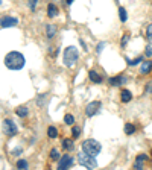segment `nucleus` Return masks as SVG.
Segmentation results:
<instances>
[{
    "instance_id": "nucleus-1",
    "label": "nucleus",
    "mask_w": 152,
    "mask_h": 170,
    "mask_svg": "<svg viewBox=\"0 0 152 170\" xmlns=\"http://www.w3.org/2000/svg\"><path fill=\"white\" fill-rule=\"evenodd\" d=\"M3 62L9 70H20L24 66V56L20 52H9L5 55Z\"/></svg>"
},
{
    "instance_id": "nucleus-2",
    "label": "nucleus",
    "mask_w": 152,
    "mask_h": 170,
    "mask_svg": "<svg viewBox=\"0 0 152 170\" xmlns=\"http://www.w3.org/2000/svg\"><path fill=\"white\" fill-rule=\"evenodd\" d=\"M78 163L84 166V167H87V169H96L97 167V161L94 159L93 155H90V153H87L85 150H82L79 152V155H78Z\"/></svg>"
},
{
    "instance_id": "nucleus-3",
    "label": "nucleus",
    "mask_w": 152,
    "mask_h": 170,
    "mask_svg": "<svg viewBox=\"0 0 152 170\" xmlns=\"http://www.w3.org/2000/svg\"><path fill=\"white\" fill-rule=\"evenodd\" d=\"M76 61H78V49L73 46H69L64 50V66L73 67L76 64Z\"/></svg>"
},
{
    "instance_id": "nucleus-4",
    "label": "nucleus",
    "mask_w": 152,
    "mask_h": 170,
    "mask_svg": "<svg viewBox=\"0 0 152 170\" xmlns=\"http://www.w3.org/2000/svg\"><path fill=\"white\" fill-rule=\"evenodd\" d=\"M82 149L87 152V153H90V155H97L99 152H101V149H102V146L99 144V141H96V140H85L84 143H82Z\"/></svg>"
},
{
    "instance_id": "nucleus-5",
    "label": "nucleus",
    "mask_w": 152,
    "mask_h": 170,
    "mask_svg": "<svg viewBox=\"0 0 152 170\" xmlns=\"http://www.w3.org/2000/svg\"><path fill=\"white\" fill-rule=\"evenodd\" d=\"M3 132L9 137L15 135V134L18 132V131H17V126H15V123L12 122L11 119H5V120H3Z\"/></svg>"
},
{
    "instance_id": "nucleus-6",
    "label": "nucleus",
    "mask_w": 152,
    "mask_h": 170,
    "mask_svg": "<svg viewBox=\"0 0 152 170\" xmlns=\"http://www.w3.org/2000/svg\"><path fill=\"white\" fill-rule=\"evenodd\" d=\"M99 109H101V102H99V100H94V102L87 105V108H85V114H87V117H93Z\"/></svg>"
},
{
    "instance_id": "nucleus-7",
    "label": "nucleus",
    "mask_w": 152,
    "mask_h": 170,
    "mask_svg": "<svg viewBox=\"0 0 152 170\" xmlns=\"http://www.w3.org/2000/svg\"><path fill=\"white\" fill-rule=\"evenodd\" d=\"M71 164H73V158L69 157V155H64L62 158H59L58 169L59 170H64V169H67V167H70Z\"/></svg>"
},
{
    "instance_id": "nucleus-8",
    "label": "nucleus",
    "mask_w": 152,
    "mask_h": 170,
    "mask_svg": "<svg viewBox=\"0 0 152 170\" xmlns=\"http://www.w3.org/2000/svg\"><path fill=\"white\" fill-rule=\"evenodd\" d=\"M18 23L17 18H14V17H3L2 18V27L5 29V27H12V26H15Z\"/></svg>"
},
{
    "instance_id": "nucleus-9",
    "label": "nucleus",
    "mask_w": 152,
    "mask_h": 170,
    "mask_svg": "<svg viewBox=\"0 0 152 170\" xmlns=\"http://www.w3.org/2000/svg\"><path fill=\"white\" fill-rule=\"evenodd\" d=\"M126 78L125 76H116V78H111L110 79V85L113 87H117V85H122V84H126Z\"/></svg>"
},
{
    "instance_id": "nucleus-10",
    "label": "nucleus",
    "mask_w": 152,
    "mask_h": 170,
    "mask_svg": "<svg viewBox=\"0 0 152 170\" xmlns=\"http://www.w3.org/2000/svg\"><path fill=\"white\" fill-rule=\"evenodd\" d=\"M88 76H90L91 82H94V84H101V82H102V76H101L96 70H90V71H88Z\"/></svg>"
},
{
    "instance_id": "nucleus-11",
    "label": "nucleus",
    "mask_w": 152,
    "mask_h": 170,
    "mask_svg": "<svg viewBox=\"0 0 152 170\" xmlns=\"http://www.w3.org/2000/svg\"><path fill=\"white\" fill-rule=\"evenodd\" d=\"M131 99H132V94H131V91L122 90V93H120V100H122L123 103H128V102H131Z\"/></svg>"
},
{
    "instance_id": "nucleus-12",
    "label": "nucleus",
    "mask_w": 152,
    "mask_h": 170,
    "mask_svg": "<svg viewBox=\"0 0 152 170\" xmlns=\"http://www.w3.org/2000/svg\"><path fill=\"white\" fill-rule=\"evenodd\" d=\"M146 159H148V157H146V155H143V153H141V155H139V157H137V159H135V163H134V169H143V163H145Z\"/></svg>"
},
{
    "instance_id": "nucleus-13",
    "label": "nucleus",
    "mask_w": 152,
    "mask_h": 170,
    "mask_svg": "<svg viewBox=\"0 0 152 170\" xmlns=\"http://www.w3.org/2000/svg\"><path fill=\"white\" fill-rule=\"evenodd\" d=\"M56 14H58L56 6H55L53 3H50V5L47 6V15H49V18H53V17H56Z\"/></svg>"
},
{
    "instance_id": "nucleus-14",
    "label": "nucleus",
    "mask_w": 152,
    "mask_h": 170,
    "mask_svg": "<svg viewBox=\"0 0 152 170\" xmlns=\"http://www.w3.org/2000/svg\"><path fill=\"white\" fill-rule=\"evenodd\" d=\"M151 70H152V61H145L141 64V73L143 75H148Z\"/></svg>"
},
{
    "instance_id": "nucleus-15",
    "label": "nucleus",
    "mask_w": 152,
    "mask_h": 170,
    "mask_svg": "<svg viewBox=\"0 0 152 170\" xmlns=\"http://www.w3.org/2000/svg\"><path fill=\"white\" fill-rule=\"evenodd\" d=\"M46 34H47V36H49V38H53V36H55V34H56V27H55L53 24H47Z\"/></svg>"
},
{
    "instance_id": "nucleus-16",
    "label": "nucleus",
    "mask_w": 152,
    "mask_h": 170,
    "mask_svg": "<svg viewBox=\"0 0 152 170\" xmlns=\"http://www.w3.org/2000/svg\"><path fill=\"white\" fill-rule=\"evenodd\" d=\"M47 137H49V138H56V137H58V129H56L55 126H49V129H47Z\"/></svg>"
},
{
    "instance_id": "nucleus-17",
    "label": "nucleus",
    "mask_w": 152,
    "mask_h": 170,
    "mask_svg": "<svg viewBox=\"0 0 152 170\" xmlns=\"http://www.w3.org/2000/svg\"><path fill=\"white\" fill-rule=\"evenodd\" d=\"M62 148L66 149V150H73V140L70 138H66V140H62Z\"/></svg>"
},
{
    "instance_id": "nucleus-18",
    "label": "nucleus",
    "mask_w": 152,
    "mask_h": 170,
    "mask_svg": "<svg viewBox=\"0 0 152 170\" xmlns=\"http://www.w3.org/2000/svg\"><path fill=\"white\" fill-rule=\"evenodd\" d=\"M134 132H135V126L132 125V123H126L125 125V134L126 135H132Z\"/></svg>"
},
{
    "instance_id": "nucleus-19",
    "label": "nucleus",
    "mask_w": 152,
    "mask_h": 170,
    "mask_svg": "<svg viewBox=\"0 0 152 170\" xmlns=\"http://www.w3.org/2000/svg\"><path fill=\"white\" fill-rule=\"evenodd\" d=\"M15 114H17L18 117H26V115H27V108H26V106H18V108L15 109Z\"/></svg>"
},
{
    "instance_id": "nucleus-20",
    "label": "nucleus",
    "mask_w": 152,
    "mask_h": 170,
    "mask_svg": "<svg viewBox=\"0 0 152 170\" xmlns=\"http://www.w3.org/2000/svg\"><path fill=\"white\" fill-rule=\"evenodd\" d=\"M64 122H66V125H73V123H75V117H73L71 114H67V115L64 117Z\"/></svg>"
},
{
    "instance_id": "nucleus-21",
    "label": "nucleus",
    "mask_w": 152,
    "mask_h": 170,
    "mask_svg": "<svg viewBox=\"0 0 152 170\" xmlns=\"http://www.w3.org/2000/svg\"><path fill=\"white\" fill-rule=\"evenodd\" d=\"M17 167L22 169V170L27 169V161H24V159H18V161H17Z\"/></svg>"
},
{
    "instance_id": "nucleus-22",
    "label": "nucleus",
    "mask_w": 152,
    "mask_h": 170,
    "mask_svg": "<svg viewBox=\"0 0 152 170\" xmlns=\"http://www.w3.org/2000/svg\"><path fill=\"white\" fill-rule=\"evenodd\" d=\"M119 15H120V22H126V11H125V8H120L119 9Z\"/></svg>"
},
{
    "instance_id": "nucleus-23",
    "label": "nucleus",
    "mask_w": 152,
    "mask_h": 170,
    "mask_svg": "<svg viewBox=\"0 0 152 170\" xmlns=\"http://www.w3.org/2000/svg\"><path fill=\"white\" fill-rule=\"evenodd\" d=\"M146 38L149 40V43L152 44V23L148 26V29H146Z\"/></svg>"
},
{
    "instance_id": "nucleus-24",
    "label": "nucleus",
    "mask_w": 152,
    "mask_h": 170,
    "mask_svg": "<svg viewBox=\"0 0 152 170\" xmlns=\"http://www.w3.org/2000/svg\"><path fill=\"white\" fill-rule=\"evenodd\" d=\"M71 135H73V138H78V137L81 135V128H78V126H73Z\"/></svg>"
},
{
    "instance_id": "nucleus-25",
    "label": "nucleus",
    "mask_w": 152,
    "mask_h": 170,
    "mask_svg": "<svg viewBox=\"0 0 152 170\" xmlns=\"http://www.w3.org/2000/svg\"><path fill=\"white\" fill-rule=\"evenodd\" d=\"M50 158L53 159V161L59 159V153H58V150H56V149H52V150H50Z\"/></svg>"
},
{
    "instance_id": "nucleus-26",
    "label": "nucleus",
    "mask_w": 152,
    "mask_h": 170,
    "mask_svg": "<svg viewBox=\"0 0 152 170\" xmlns=\"http://www.w3.org/2000/svg\"><path fill=\"white\" fill-rule=\"evenodd\" d=\"M141 59H143V58L139 56V58H135L134 61H128V59H126V61H128V64H129V66H135V64H139V62H140Z\"/></svg>"
},
{
    "instance_id": "nucleus-27",
    "label": "nucleus",
    "mask_w": 152,
    "mask_h": 170,
    "mask_svg": "<svg viewBox=\"0 0 152 170\" xmlns=\"http://www.w3.org/2000/svg\"><path fill=\"white\" fill-rule=\"evenodd\" d=\"M128 40H129V34H125V35H123V38H122V47H125V46H126Z\"/></svg>"
},
{
    "instance_id": "nucleus-28",
    "label": "nucleus",
    "mask_w": 152,
    "mask_h": 170,
    "mask_svg": "<svg viewBox=\"0 0 152 170\" xmlns=\"http://www.w3.org/2000/svg\"><path fill=\"white\" fill-rule=\"evenodd\" d=\"M146 56H152V46L146 47Z\"/></svg>"
},
{
    "instance_id": "nucleus-29",
    "label": "nucleus",
    "mask_w": 152,
    "mask_h": 170,
    "mask_svg": "<svg viewBox=\"0 0 152 170\" xmlns=\"http://www.w3.org/2000/svg\"><path fill=\"white\" fill-rule=\"evenodd\" d=\"M35 5H37V0H29V6H31L32 11L35 9Z\"/></svg>"
},
{
    "instance_id": "nucleus-30",
    "label": "nucleus",
    "mask_w": 152,
    "mask_h": 170,
    "mask_svg": "<svg viewBox=\"0 0 152 170\" xmlns=\"http://www.w3.org/2000/svg\"><path fill=\"white\" fill-rule=\"evenodd\" d=\"M104 47H105V43H99V44H97V53H101Z\"/></svg>"
},
{
    "instance_id": "nucleus-31",
    "label": "nucleus",
    "mask_w": 152,
    "mask_h": 170,
    "mask_svg": "<svg viewBox=\"0 0 152 170\" xmlns=\"http://www.w3.org/2000/svg\"><path fill=\"white\" fill-rule=\"evenodd\" d=\"M66 3H67V5H71V3H73V0H66Z\"/></svg>"
}]
</instances>
